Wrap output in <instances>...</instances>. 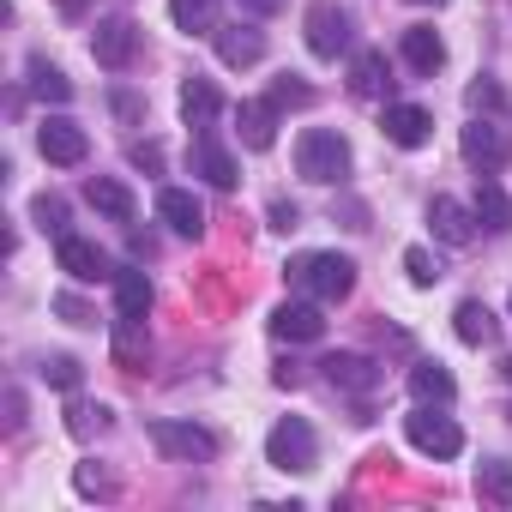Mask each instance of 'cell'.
<instances>
[{
	"label": "cell",
	"mask_w": 512,
	"mask_h": 512,
	"mask_svg": "<svg viewBox=\"0 0 512 512\" xmlns=\"http://www.w3.org/2000/svg\"><path fill=\"white\" fill-rule=\"evenodd\" d=\"M284 272L308 302H344L356 290V260L350 253H296Z\"/></svg>",
	"instance_id": "1"
},
{
	"label": "cell",
	"mask_w": 512,
	"mask_h": 512,
	"mask_svg": "<svg viewBox=\"0 0 512 512\" xmlns=\"http://www.w3.org/2000/svg\"><path fill=\"white\" fill-rule=\"evenodd\" d=\"M296 175L314 181V187H344V175H350V139L332 133V127H308L296 139Z\"/></svg>",
	"instance_id": "2"
},
{
	"label": "cell",
	"mask_w": 512,
	"mask_h": 512,
	"mask_svg": "<svg viewBox=\"0 0 512 512\" xmlns=\"http://www.w3.org/2000/svg\"><path fill=\"white\" fill-rule=\"evenodd\" d=\"M151 446L175 464H211L217 458V434L199 428V422H175V416H157L151 422Z\"/></svg>",
	"instance_id": "3"
},
{
	"label": "cell",
	"mask_w": 512,
	"mask_h": 512,
	"mask_svg": "<svg viewBox=\"0 0 512 512\" xmlns=\"http://www.w3.org/2000/svg\"><path fill=\"white\" fill-rule=\"evenodd\" d=\"M404 434H410V446L428 452V458H458V452H464V428H458L452 416H440L434 404H416V410L404 416Z\"/></svg>",
	"instance_id": "4"
},
{
	"label": "cell",
	"mask_w": 512,
	"mask_h": 512,
	"mask_svg": "<svg viewBox=\"0 0 512 512\" xmlns=\"http://www.w3.org/2000/svg\"><path fill=\"white\" fill-rule=\"evenodd\" d=\"M314 458H320V440H314V428L302 416H284L266 434V464H278V470H314Z\"/></svg>",
	"instance_id": "5"
},
{
	"label": "cell",
	"mask_w": 512,
	"mask_h": 512,
	"mask_svg": "<svg viewBox=\"0 0 512 512\" xmlns=\"http://www.w3.org/2000/svg\"><path fill=\"white\" fill-rule=\"evenodd\" d=\"M37 151H43L55 169H79V163L91 157V133H85L73 115H49V121L37 127Z\"/></svg>",
	"instance_id": "6"
},
{
	"label": "cell",
	"mask_w": 512,
	"mask_h": 512,
	"mask_svg": "<svg viewBox=\"0 0 512 512\" xmlns=\"http://www.w3.org/2000/svg\"><path fill=\"white\" fill-rule=\"evenodd\" d=\"M350 43H356V19L344 13V7H314L308 13V49L320 55V61H338V55H350Z\"/></svg>",
	"instance_id": "7"
},
{
	"label": "cell",
	"mask_w": 512,
	"mask_h": 512,
	"mask_svg": "<svg viewBox=\"0 0 512 512\" xmlns=\"http://www.w3.org/2000/svg\"><path fill=\"white\" fill-rule=\"evenodd\" d=\"M91 55H97V67H109V73H127L133 67V55H139V25L133 19H97V31H91Z\"/></svg>",
	"instance_id": "8"
},
{
	"label": "cell",
	"mask_w": 512,
	"mask_h": 512,
	"mask_svg": "<svg viewBox=\"0 0 512 512\" xmlns=\"http://www.w3.org/2000/svg\"><path fill=\"white\" fill-rule=\"evenodd\" d=\"M458 151H464V163H476V169H506V163H512V139H506V127H494V115H476V121L458 133Z\"/></svg>",
	"instance_id": "9"
},
{
	"label": "cell",
	"mask_w": 512,
	"mask_h": 512,
	"mask_svg": "<svg viewBox=\"0 0 512 512\" xmlns=\"http://www.w3.org/2000/svg\"><path fill=\"white\" fill-rule=\"evenodd\" d=\"M55 266L73 278V284H103V278H115L109 272V260H103V247L97 241H85V235H55Z\"/></svg>",
	"instance_id": "10"
},
{
	"label": "cell",
	"mask_w": 512,
	"mask_h": 512,
	"mask_svg": "<svg viewBox=\"0 0 512 512\" xmlns=\"http://www.w3.org/2000/svg\"><path fill=\"white\" fill-rule=\"evenodd\" d=\"M320 374H326V386H332V392H356V398H368V392L380 386V362H374V356H356V350L326 356V362H320Z\"/></svg>",
	"instance_id": "11"
},
{
	"label": "cell",
	"mask_w": 512,
	"mask_h": 512,
	"mask_svg": "<svg viewBox=\"0 0 512 512\" xmlns=\"http://www.w3.org/2000/svg\"><path fill=\"white\" fill-rule=\"evenodd\" d=\"M272 338L278 344H320L326 338V320H320V302H284L278 314H272Z\"/></svg>",
	"instance_id": "12"
},
{
	"label": "cell",
	"mask_w": 512,
	"mask_h": 512,
	"mask_svg": "<svg viewBox=\"0 0 512 512\" xmlns=\"http://www.w3.org/2000/svg\"><path fill=\"white\" fill-rule=\"evenodd\" d=\"M380 127H386V139H392V145H404V151H416V145H428V139H434V115H428L422 103H386Z\"/></svg>",
	"instance_id": "13"
},
{
	"label": "cell",
	"mask_w": 512,
	"mask_h": 512,
	"mask_svg": "<svg viewBox=\"0 0 512 512\" xmlns=\"http://www.w3.org/2000/svg\"><path fill=\"white\" fill-rule=\"evenodd\" d=\"M217 61L223 67H260L266 61V31L260 25H217Z\"/></svg>",
	"instance_id": "14"
},
{
	"label": "cell",
	"mask_w": 512,
	"mask_h": 512,
	"mask_svg": "<svg viewBox=\"0 0 512 512\" xmlns=\"http://www.w3.org/2000/svg\"><path fill=\"white\" fill-rule=\"evenodd\" d=\"M157 217L175 229V235H205V205H199V193H187V187H157Z\"/></svg>",
	"instance_id": "15"
},
{
	"label": "cell",
	"mask_w": 512,
	"mask_h": 512,
	"mask_svg": "<svg viewBox=\"0 0 512 512\" xmlns=\"http://www.w3.org/2000/svg\"><path fill=\"white\" fill-rule=\"evenodd\" d=\"M398 49H404V67L422 73V79H434V73L446 67V43H440L434 25H410V31L398 37Z\"/></svg>",
	"instance_id": "16"
},
{
	"label": "cell",
	"mask_w": 512,
	"mask_h": 512,
	"mask_svg": "<svg viewBox=\"0 0 512 512\" xmlns=\"http://www.w3.org/2000/svg\"><path fill=\"white\" fill-rule=\"evenodd\" d=\"M193 175H205V181H211L217 193H229V187L241 181V169H235V157H229V151L217 145V133H211V127H205V133L193 139Z\"/></svg>",
	"instance_id": "17"
},
{
	"label": "cell",
	"mask_w": 512,
	"mask_h": 512,
	"mask_svg": "<svg viewBox=\"0 0 512 512\" xmlns=\"http://www.w3.org/2000/svg\"><path fill=\"white\" fill-rule=\"evenodd\" d=\"M428 223H434V235H440L446 247H464V241L476 235V211L458 205L452 193H434V199H428Z\"/></svg>",
	"instance_id": "18"
},
{
	"label": "cell",
	"mask_w": 512,
	"mask_h": 512,
	"mask_svg": "<svg viewBox=\"0 0 512 512\" xmlns=\"http://www.w3.org/2000/svg\"><path fill=\"white\" fill-rule=\"evenodd\" d=\"M470 211H476V223H482V229H500V235L512 229V193L494 181V169H482V175H476V199H470Z\"/></svg>",
	"instance_id": "19"
},
{
	"label": "cell",
	"mask_w": 512,
	"mask_h": 512,
	"mask_svg": "<svg viewBox=\"0 0 512 512\" xmlns=\"http://www.w3.org/2000/svg\"><path fill=\"white\" fill-rule=\"evenodd\" d=\"M85 205L103 211L109 223H133V211H139V199H133L115 175H91V181H85Z\"/></svg>",
	"instance_id": "20"
},
{
	"label": "cell",
	"mask_w": 512,
	"mask_h": 512,
	"mask_svg": "<svg viewBox=\"0 0 512 512\" xmlns=\"http://www.w3.org/2000/svg\"><path fill=\"white\" fill-rule=\"evenodd\" d=\"M350 91H356V97H368V103L392 97V67H386V55H380V49H362V55L350 61Z\"/></svg>",
	"instance_id": "21"
},
{
	"label": "cell",
	"mask_w": 512,
	"mask_h": 512,
	"mask_svg": "<svg viewBox=\"0 0 512 512\" xmlns=\"http://www.w3.org/2000/svg\"><path fill=\"white\" fill-rule=\"evenodd\" d=\"M217 115H223V97H217V85H211V79H199V73H193V79H187V85H181V121H187V127H199V133H205V127H211V121H217Z\"/></svg>",
	"instance_id": "22"
},
{
	"label": "cell",
	"mask_w": 512,
	"mask_h": 512,
	"mask_svg": "<svg viewBox=\"0 0 512 512\" xmlns=\"http://www.w3.org/2000/svg\"><path fill=\"white\" fill-rule=\"evenodd\" d=\"M151 302H157V290H151V278L145 272H115V314L121 320H145L151 314Z\"/></svg>",
	"instance_id": "23"
},
{
	"label": "cell",
	"mask_w": 512,
	"mask_h": 512,
	"mask_svg": "<svg viewBox=\"0 0 512 512\" xmlns=\"http://www.w3.org/2000/svg\"><path fill=\"white\" fill-rule=\"evenodd\" d=\"M452 332H458L470 350H488V344L500 338V320L488 314V302H458V314H452Z\"/></svg>",
	"instance_id": "24"
},
{
	"label": "cell",
	"mask_w": 512,
	"mask_h": 512,
	"mask_svg": "<svg viewBox=\"0 0 512 512\" xmlns=\"http://www.w3.org/2000/svg\"><path fill=\"white\" fill-rule=\"evenodd\" d=\"M235 121H241V145L247 151H272V139H278V109L272 103H241Z\"/></svg>",
	"instance_id": "25"
},
{
	"label": "cell",
	"mask_w": 512,
	"mask_h": 512,
	"mask_svg": "<svg viewBox=\"0 0 512 512\" xmlns=\"http://www.w3.org/2000/svg\"><path fill=\"white\" fill-rule=\"evenodd\" d=\"M410 392H416V404H452L458 398V380L440 362H416L410 368Z\"/></svg>",
	"instance_id": "26"
},
{
	"label": "cell",
	"mask_w": 512,
	"mask_h": 512,
	"mask_svg": "<svg viewBox=\"0 0 512 512\" xmlns=\"http://www.w3.org/2000/svg\"><path fill=\"white\" fill-rule=\"evenodd\" d=\"M25 73H31V97H43V103H55V109H67V103H73V79H67L61 67H49L43 55H31V67H25Z\"/></svg>",
	"instance_id": "27"
},
{
	"label": "cell",
	"mask_w": 512,
	"mask_h": 512,
	"mask_svg": "<svg viewBox=\"0 0 512 512\" xmlns=\"http://www.w3.org/2000/svg\"><path fill=\"white\" fill-rule=\"evenodd\" d=\"M169 19L187 37H217V0H169Z\"/></svg>",
	"instance_id": "28"
},
{
	"label": "cell",
	"mask_w": 512,
	"mask_h": 512,
	"mask_svg": "<svg viewBox=\"0 0 512 512\" xmlns=\"http://www.w3.org/2000/svg\"><path fill=\"white\" fill-rule=\"evenodd\" d=\"M476 494L494 500V506H512V464H506V458L476 464Z\"/></svg>",
	"instance_id": "29"
},
{
	"label": "cell",
	"mask_w": 512,
	"mask_h": 512,
	"mask_svg": "<svg viewBox=\"0 0 512 512\" xmlns=\"http://www.w3.org/2000/svg\"><path fill=\"white\" fill-rule=\"evenodd\" d=\"M404 272H410V284H416V290H434V284L446 278V266L434 260L428 247H404Z\"/></svg>",
	"instance_id": "30"
},
{
	"label": "cell",
	"mask_w": 512,
	"mask_h": 512,
	"mask_svg": "<svg viewBox=\"0 0 512 512\" xmlns=\"http://www.w3.org/2000/svg\"><path fill=\"white\" fill-rule=\"evenodd\" d=\"M31 217H37V229L67 235V199H61V193H37V199H31Z\"/></svg>",
	"instance_id": "31"
},
{
	"label": "cell",
	"mask_w": 512,
	"mask_h": 512,
	"mask_svg": "<svg viewBox=\"0 0 512 512\" xmlns=\"http://www.w3.org/2000/svg\"><path fill=\"white\" fill-rule=\"evenodd\" d=\"M266 103H272V109L284 115V109H308V103H314V91H308V85H302L296 73H284V79L272 85V97H266Z\"/></svg>",
	"instance_id": "32"
},
{
	"label": "cell",
	"mask_w": 512,
	"mask_h": 512,
	"mask_svg": "<svg viewBox=\"0 0 512 512\" xmlns=\"http://www.w3.org/2000/svg\"><path fill=\"white\" fill-rule=\"evenodd\" d=\"M464 103H470V115H506V91H500L494 79H476V85L464 91Z\"/></svg>",
	"instance_id": "33"
},
{
	"label": "cell",
	"mask_w": 512,
	"mask_h": 512,
	"mask_svg": "<svg viewBox=\"0 0 512 512\" xmlns=\"http://www.w3.org/2000/svg\"><path fill=\"white\" fill-rule=\"evenodd\" d=\"M49 386H61V392H79V380H85V368L73 362V356H43V368H37Z\"/></svg>",
	"instance_id": "34"
},
{
	"label": "cell",
	"mask_w": 512,
	"mask_h": 512,
	"mask_svg": "<svg viewBox=\"0 0 512 512\" xmlns=\"http://www.w3.org/2000/svg\"><path fill=\"white\" fill-rule=\"evenodd\" d=\"M67 428L85 440V434H103L109 428V410L103 404H67Z\"/></svg>",
	"instance_id": "35"
},
{
	"label": "cell",
	"mask_w": 512,
	"mask_h": 512,
	"mask_svg": "<svg viewBox=\"0 0 512 512\" xmlns=\"http://www.w3.org/2000/svg\"><path fill=\"white\" fill-rule=\"evenodd\" d=\"M115 350H121L127 362H139V356H145V320H121V314H115Z\"/></svg>",
	"instance_id": "36"
},
{
	"label": "cell",
	"mask_w": 512,
	"mask_h": 512,
	"mask_svg": "<svg viewBox=\"0 0 512 512\" xmlns=\"http://www.w3.org/2000/svg\"><path fill=\"white\" fill-rule=\"evenodd\" d=\"M55 314H61L67 326H97V308H91L85 296H73V290H61V296H55Z\"/></svg>",
	"instance_id": "37"
},
{
	"label": "cell",
	"mask_w": 512,
	"mask_h": 512,
	"mask_svg": "<svg viewBox=\"0 0 512 512\" xmlns=\"http://www.w3.org/2000/svg\"><path fill=\"white\" fill-rule=\"evenodd\" d=\"M79 494H115V482L97 464H79Z\"/></svg>",
	"instance_id": "38"
},
{
	"label": "cell",
	"mask_w": 512,
	"mask_h": 512,
	"mask_svg": "<svg viewBox=\"0 0 512 512\" xmlns=\"http://www.w3.org/2000/svg\"><path fill=\"white\" fill-rule=\"evenodd\" d=\"M109 103H115V115H121V121H145V103H139L133 91H115Z\"/></svg>",
	"instance_id": "39"
},
{
	"label": "cell",
	"mask_w": 512,
	"mask_h": 512,
	"mask_svg": "<svg viewBox=\"0 0 512 512\" xmlns=\"http://www.w3.org/2000/svg\"><path fill=\"white\" fill-rule=\"evenodd\" d=\"M235 7H241V13H253V19H272V13H284V7H290V0H235Z\"/></svg>",
	"instance_id": "40"
},
{
	"label": "cell",
	"mask_w": 512,
	"mask_h": 512,
	"mask_svg": "<svg viewBox=\"0 0 512 512\" xmlns=\"http://www.w3.org/2000/svg\"><path fill=\"white\" fill-rule=\"evenodd\" d=\"M127 157H133V169H163V151L157 145H133Z\"/></svg>",
	"instance_id": "41"
},
{
	"label": "cell",
	"mask_w": 512,
	"mask_h": 512,
	"mask_svg": "<svg viewBox=\"0 0 512 512\" xmlns=\"http://www.w3.org/2000/svg\"><path fill=\"white\" fill-rule=\"evenodd\" d=\"M296 223H302V211H296V205H284V199H278V205H272V229H284V235H290V229H296Z\"/></svg>",
	"instance_id": "42"
},
{
	"label": "cell",
	"mask_w": 512,
	"mask_h": 512,
	"mask_svg": "<svg viewBox=\"0 0 512 512\" xmlns=\"http://www.w3.org/2000/svg\"><path fill=\"white\" fill-rule=\"evenodd\" d=\"M127 253H133V260H151V253H157V241H151V235H139V229H133V235H127Z\"/></svg>",
	"instance_id": "43"
},
{
	"label": "cell",
	"mask_w": 512,
	"mask_h": 512,
	"mask_svg": "<svg viewBox=\"0 0 512 512\" xmlns=\"http://www.w3.org/2000/svg\"><path fill=\"white\" fill-rule=\"evenodd\" d=\"M500 374H506V380H512V356H506V362H500Z\"/></svg>",
	"instance_id": "44"
},
{
	"label": "cell",
	"mask_w": 512,
	"mask_h": 512,
	"mask_svg": "<svg viewBox=\"0 0 512 512\" xmlns=\"http://www.w3.org/2000/svg\"><path fill=\"white\" fill-rule=\"evenodd\" d=\"M416 7H446V0H416Z\"/></svg>",
	"instance_id": "45"
},
{
	"label": "cell",
	"mask_w": 512,
	"mask_h": 512,
	"mask_svg": "<svg viewBox=\"0 0 512 512\" xmlns=\"http://www.w3.org/2000/svg\"><path fill=\"white\" fill-rule=\"evenodd\" d=\"M506 416H512V404H506Z\"/></svg>",
	"instance_id": "46"
}]
</instances>
